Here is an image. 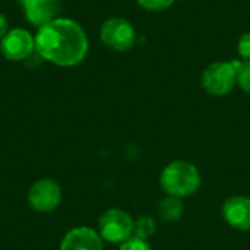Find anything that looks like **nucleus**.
<instances>
[{
    "label": "nucleus",
    "instance_id": "obj_1",
    "mask_svg": "<svg viewBox=\"0 0 250 250\" xmlns=\"http://www.w3.org/2000/svg\"><path fill=\"white\" fill-rule=\"evenodd\" d=\"M35 37L37 54L59 67L78 66L88 54L89 41L79 22L57 18L38 28Z\"/></svg>",
    "mask_w": 250,
    "mask_h": 250
},
{
    "label": "nucleus",
    "instance_id": "obj_2",
    "mask_svg": "<svg viewBox=\"0 0 250 250\" xmlns=\"http://www.w3.org/2000/svg\"><path fill=\"white\" fill-rule=\"evenodd\" d=\"M160 185L166 195L183 199L195 195L201 189L202 174L193 163L176 160L161 170Z\"/></svg>",
    "mask_w": 250,
    "mask_h": 250
},
{
    "label": "nucleus",
    "instance_id": "obj_3",
    "mask_svg": "<svg viewBox=\"0 0 250 250\" xmlns=\"http://www.w3.org/2000/svg\"><path fill=\"white\" fill-rule=\"evenodd\" d=\"M239 60L214 62L207 66L201 76L204 91L212 97H226L237 85V72L240 67Z\"/></svg>",
    "mask_w": 250,
    "mask_h": 250
},
{
    "label": "nucleus",
    "instance_id": "obj_4",
    "mask_svg": "<svg viewBox=\"0 0 250 250\" xmlns=\"http://www.w3.org/2000/svg\"><path fill=\"white\" fill-rule=\"evenodd\" d=\"M135 220L123 209L110 208L98 220L101 239L111 245H122L133 236Z\"/></svg>",
    "mask_w": 250,
    "mask_h": 250
},
{
    "label": "nucleus",
    "instance_id": "obj_5",
    "mask_svg": "<svg viewBox=\"0 0 250 250\" xmlns=\"http://www.w3.org/2000/svg\"><path fill=\"white\" fill-rule=\"evenodd\" d=\"M100 38L103 44L117 53L129 51L136 42V29L125 18H108L100 28Z\"/></svg>",
    "mask_w": 250,
    "mask_h": 250
},
{
    "label": "nucleus",
    "instance_id": "obj_6",
    "mask_svg": "<svg viewBox=\"0 0 250 250\" xmlns=\"http://www.w3.org/2000/svg\"><path fill=\"white\" fill-rule=\"evenodd\" d=\"M0 53L9 62L28 60L35 53V37L23 28H12L0 41Z\"/></svg>",
    "mask_w": 250,
    "mask_h": 250
},
{
    "label": "nucleus",
    "instance_id": "obj_7",
    "mask_svg": "<svg viewBox=\"0 0 250 250\" xmlns=\"http://www.w3.org/2000/svg\"><path fill=\"white\" fill-rule=\"evenodd\" d=\"M62 188L53 179H40L28 190V204L37 212H53L62 204Z\"/></svg>",
    "mask_w": 250,
    "mask_h": 250
},
{
    "label": "nucleus",
    "instance_id": "obj_8",
    "mask_svg": "<svg viewBox=\"0 0 250 250\" xmlns=\"http://www.w3.org/2000/svg\"><path fill=\"white\" fill-rule=\"evenodd\" d=\"M223 220L237 231H250V198L234 195L224 201L221 208Z\"/></svg>",
    "mask_w": 250,
    "mask_h": 250
},
{
    "label": "nucleus",
    "instance_id": "obj_9",
    "mask_svg": "<svg viewBox=\"0 0 250 250\" xmlns=\"http://www.w3.org/2000/svg\"><path fill=\"white\" fill-rule=\"evenodd\" d=\"M59 250H104V240L91 227H75L64 234Z\"/></svg>",
    "mask_w": 250,
    "mask_h": 250
},
{
    "label": "nucleus",
    "instance_id": "obj_10",
    "mask_svg": "<svg viewBox=\"0 0 250 250\" xmlns=\"http://www.w3.org/2000/svg\"><path fill=\"white\" fill-rule=\"evenodd\" d=\"M23 16L31 26L37 29L59 18V0H28L23 6Z\"/></svg>",
    "mask_w": 250,
    "mask_h": 250
},
{
    "label": "nucleus",
    "instance_id": "obj_11",
    "mask_svg": "<svg viewBox=\"0 0 250 250\" xmlns=\"http://www.w3.org/2000/svg\"><path fill=\"white\" fill-rule=\"evenodd\" d=\"M157 212H158V217L166 221V223H176L179 221L183 214H185V204H183V199L180 198H176V196H168L166 195L158 207H157Z\"/></svg>",
    "mask_w": 250,
    "mask_h": 250
},
{
    "label": "nucleus",
    "instance_id": "obj_12",
    "mask_svg": "<svg viewBox=\"0 0 250 250\" xmlns=\"http://www.w3.org/2000/svg\"><path fill=\"white\" fill-rule=\"evenodd\" d=\"M155 233H157L155 218H152L149 215H142L138 220H135V224H133V236L135 237L148 242V239H151Z\"/></svg>",
    "mask_w": 250,
    "mask_h": 250
},
{
    "label": "nucleus",
    "instance_id": "obj_13",
    "mask_svg": "<svg viewBox=\"0 0 250 250\" xmlns=\"http://www.w3.org/2000/svg\"><path fill=\"white\" fill-rule=\"evenodd\" d=\"M237 85L239 88L250 95V60H243L237 72Z\"/></svg>",
    "mask_w": 250,
    "mask_h": 250
},
{
    "label": "nucleus",
    "instance_id": "obj_14",
    "mask_svg": "<svg viewBox=\"0 0 250 250\" xmlns=\"http://www.w3.org/2000/svg\"><path fill=\"white\" fill-rule=\"evenodd\" d=\"M176 0H136V3L146 12H163L173 6Z\"/></svg>",
    "mask_w": 250,
    "mask_h": 250
},
{
    "label": "nucleus",
    "instance_id": "obj_15",
    "mask_svg": "<svg viewBox=\"0 0 250 250\" xmlns=\"http://www.w3.org/2000/svg\"><path fill=\"white\" fill-rule=\"evenodd\" d=\"M119 250H152L149 243L146 240H142V239H138L135 236H132L129 240H126L125 243L120 245Z\"/></svg>",
    "mask_w": 250,
    "mask_h": 250
},
{
    "label": "nucleus",
    "instance_id": "obj_16",
    "mask_svg": "<svg viewBox=\"0 0 250 250\" xmlns=\"http://www.w3.org/2000/svg\"><path fill=\"white\" fill-rule=\"evenodd\" d=\"M237 51H239V56H240L243 60H250V32L243 34V35L239 38Z\"/></svg>",
    "mask_w": 250,
    "mask_h": 250
},
{
    "label": "nucleus",
    "instance_id": "obj_17",
    "mask_svg": "<svg viewBox=\"0 0 250 250\" xmlns=\"http://www.w3.org/2000/svg\"><path fill=\"white\" fill-rule=\"evenodd\" d=\"M7 31H9V22H7V18L3 15V13H0V41L3 40V37L7 34Z\"/></svg>",
    "mask_w": 250,
    "mask_h": 250
},
{
    "label": "nucleus",
    "instance_id": "obj_18",
    "mask_svg": "<svg viewBox=\"0 0 250 250\" xmlns=\"http://www.w3.org/2000/svg\"><path fill=\"white\" fill-rule=\"evenodd\" d=\"M15 1H16V3H18V4H19L21 7H22V6H23V4H25V3H26L28 0H15Z\"/></svg>",
    "mask_w": 250,
    "mask_h": 250
}]
</instances>
